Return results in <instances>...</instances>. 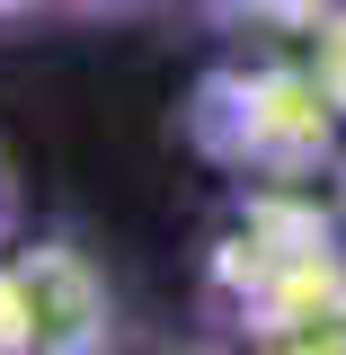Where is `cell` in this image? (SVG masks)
<instances>
[{"mask_svg":"<svg viewBox=\"0 0 346 355\" xmlns=\"http://www.w3.org/2000/svg\"><path fill=\"white\" fill-rule=\"evenodd\" d=\"M27 9H36V0H0V27H9V18H27Z\"/></svg>","mask_w":346,"mask_h":355,"instance_id":"6da1fadb","label":"cell"},{"mask_svg":"<svg viewBox=\"0 0 346 355\" xmlns=\"http://www.w3.org/2000/svg\"><path fill=\"white\" fill-rule=\"evenodd\" d=\"M62 9H133V0H62Z\"/></svg>","mask_w":346,"mask_h":355,"instance_id":"7a4b0ae2","label":"cell"},{"mask_svg":"<svg viewBox=\"0 0 346 355\" xmlns=\"http://www.w3.org/2000/svg\"><path fill=\"white\" fill-rule=\"evenodd\" d=\"M0 240H9V178H0Z\"/></svg>","mask_w":346,"mask_h":355,"instance_id":"3957f363","label":"cell"}]
</instances>
